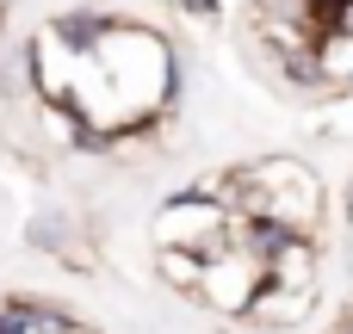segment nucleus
Listing matches in <instances>:
<instances>
[{
  "mask_svg": "<svg viewBox=\"0 0 353 334\" xmlns=\"http://www.w3.org/2000/svg\"><path fill=\"white\" fill-rule=\"evenodd\" d=\"M329 334H353V298H341V310H335V322H329Z\"/></svg>",
  "mask_w": 353,
  "mask_h": 334,
  "instance_id": "obj_5",
  "label": "nucleus"
},
{
  "mask_svg": "<svg viewBox=\"0 0 353 334\" xmlns=\"http://www.w3.org/2000/svg\"><path fill=\"white\" fill-rule=\"evenodd\" d=\"M261 285H267V267H261V260H254L242 242H230L223 254H211V260H205L192 304H199L205 316H217V322H242Z\"/></svg>",
  "mask_w": 353,
  "mask_h": 334,
  "instance_id": "obj_3",
  "label": "nucleus"
},
{
  "mask_svg": "<svg viewBox=\"0 0 353 334\" xmlns=\"http://www.w3.org/2000/svg\"><path fill=\"white\" fill-rule=\"evenodd\" d=\"M199 186L217 192V198L230 205V217L279 223V229L310 236V242H323V229H329V217H335L323 174H316L304 155H285V149L248 155V161H236V167H217V174H205Z\"/></svg>",
  "mask_w": 353,
  "mask_h": 334,
  "instance_id": "obj_1",
  "label": "nucleus"
},
{
  "mask_svg": "<svg viewBox=\"0 0 353 334\" xmlns=\"http://www.w3.org/2000/svg\"><path fill=\"white\" fill-rule=\"evenodd\" d=\"M168 6H174V0H168Z\"/></svg>",
  "mask_w": 353,
  "mask_h": 334,
  "instance_id": "obj_6",
  "label": "nucleus"
},
{
  "mask_svg": "<svg viewBox=\"0 0 353 334\" xmlns=\"http://www.w3.org/2000/svg\"><path fill=\"white\" fill-rule=\"evenodd\" d=\"M230 223H236L230 205L192 180V186H174V192H161V198L149 205L143 236H149V248H180V254L211 260V254L230 248Z\"/></svg>",
  "mask_w": 353,
  "mask_h": 334,
  "instance_id": "obj_2",
  "label": "nucleus"
},
{
  "mask_svg": "<svg viewBox=\"0 0 353 334\" xmlns=\"http://www.w3.org/2000/svg\"><path fill=\"white\" fill-rule=\"evenodd\" d=\"M316 310H323V291H298V285H261L254 291V304H248V316H242V328H261V334H298L316 322Z\"/></svg>",
  "mask_w": 353,
  "mask_h": 334,
  "instance_id": "obj_4",
  "label": "nucleus"
}]
</instances>
